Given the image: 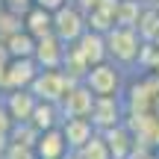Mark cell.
<instances>
[{
    "label": "cell",
    "mask_w": 159,
    "mask_h": 159,
    "mask_svg": "<svg viewBox=\"0 0 159 159\" xmlns=\"http://www.w3.org/2000/svg\"><path fill=\"white\" fill-rule=\"evenodd\" d=\"M153 47H156V50H159V35H156V39H153Z\"/></svg>",
    "instance_id": "29"
},
{
    "label": "cell",
    "mask_w": 159,
    "mask_h": 159,
    "mask_svg": "<svg viewBox=\"0 0 159 159\" xmlns=\"http://www.w3.org/2000/svg\"><path fill=\"white\" fill-rule=\"evenodd\" d=\"M35 97L30 94V89H18V91H0V106L6 109V115L12 118V124H21V121H30L35 109Z\"/></svg>",
    "instance_id": "9"
},
{
    "label": "cell",
    "mask_w": 159,
    "mask_h": 159,
    "mask_svg": "<svg viewBox=\"0 0 159 159\" xmlns=\"http://www.w3.org/2000/svg\"><path fill=\"white\" fill-rule=\"evenodd\" d=\"M74 50L80 53V56L85 59V65H97V62H103L106 59V47H103V35H97V33H91V30H85L83 35L74 41Z\"/></svg>",
    "instance_id": "14"
},
{
    "label": "cell",
    "mask_w": 159,
    "mask_h": 159,
    "mask_svg": "<svg viewBox=\"0 0 159 159\" xmlns=\"http://www.w3.org/2000/svg\"><path fill=\"white\" fill-rule=\"evenodd\" d=\"M103 142H106V150L112 159H127L133 150V144H136V139H133V133L127 130V124H118V127H109V130L100 133Z\"/></svg>",
    "instance_id": "13"
},
{
    "label": "cell",
    "mask_w": 159,
    "mask_h": 159,
    "mask_svg": "<svg viewBox=\"0 0 159 159\" xmlns=\"http://www.w3.org/2000/svg\"><path fill=\"white\" fill-rule=\"evenodd\" d=\"M27 124L33 127L35 133L53 130V127H59V124H62V112H59V106H56V103H44V100H39Z\"/></svg>",
    "instance_id": "15"
},
{
    "label": "cell",
    "mask_w": 159,
    "mask_h": 159,
    "mask_svg": "<svg viewBox=\"0 0 159 159\" xmlns=\"http://www.w3.org/2000/svg\"><path fill=\"white\" fill-rule=\"evenodd\" d=\"M153 9H156V12H159V0H156V3H153Z\"/></svg>",
    "instance_id": "31"
},
{
    "label": "cell",
    "mask_w": 159,
    "mask_h": 159,
    "mask_svg": "<svg viewBox=\"0 0 159 159\" xmlns=\"http://www.w3.org/2000/svg\"><path fill=\"white\" fill-rule=\"evenodd\" d=\"M133 30H136V35H139L142 44H153V39L159 35V12L153 9V6H144Z\"/></svg>",
    "instance_id": "18"
},
{
    "label": "cell",
    "mask_w": 159,
    "mask_h": 159,
    "mask_svg": "<svg viewBox=\"0 0 159 159\" xmlns=\"http://www.w3.org/2000/svg\"><path fill=\"white\" fill-rule=\"evenodd\" d=\"M3 9L12 12V15H18V18H24L33 9V0H3Z\"/></svg>",
    "instance_id": "23"
},
{
    "label": "cell",
    "mask_w": 159,
    "mask_h": 159,
    "mask_svg": "<svg viewBox=\"0 0 159 159\" xmlns=\"http://www.w3.org/2000/svg\"><path fill=\"white\" fill-rule=\"evenodd\" d=\"M3 12H6V9H3V0H0V15H3Z\"/></svg>",
    "instance_id": "30"
},
{
    "label": "cell",
    "mask_w": 159,
    "mask_h": 159,
    "mask_svg": "<svg viewBox=\"0 0 159 159\" xmlns=\"http://www.w3.org/2000/svg\"><path fill=\"white\" fill-rule=\"evenodd\" d=\"M89 121H91V127H94L97 133L124 124V94L121 97H94V106H91Z\"/></svg>",
    "instance_id": "6"
},
{
    "label": "cell",
    "mask_w": 159,
    "mask_h": 159,
    "mask_svg": "<svg viewBox=\"0 0 159 159\" xmlns=\"http://www.w3.org/2000/svg\"><path fill=\"white\" fill-rule=\"evenodd\" d=\"M62 56H65V44L53 33L35 41L33 62L39 65V71H59V68H62Z\"/></svg>",
    "instance_id": "10"
},
{
    "label": "cell",
    "mask_w": 159,
    "mask_h": 159,
    "mask_svg": "<svg viewBox=\"0 0 159 159\" xmlns=\"http://www.w3.org/2000/svg\"><path fill=\"white\" fill-rule=\"evenodd\" d=\"M65 3H71V0H33V6H39V9H44V12H56V9H62Z\"/></svg>",
    "instance_id": "24"
},
{
    "label": "cell",
    "mask_w": 159,
    "mask_h": 159,
    "mask_svg": "<svg viewBox=\"0 0 159 159\" xmlns=\"http://www.w3.org/2000/svg\"><path fill=\"white\" fill-rule=\"evenodd\" d=\"M33 153H35V159H62L68 153V144H65V139H62V130L53 127V130L39 133V139H35V144H33Z\"/></svg>",
    "instance_id": "11"
},
{
    "label": "cell",
    "mask_w": 159,
    "mask_h": 159,
    "mask_svg": "<svg viewBox=\"0 0 159 159\" xmlns=\"http://www.w3.org/2000/svg\"><path fill=\"white\" fill-rule=\"evenodd\" d=\"M124 124L139 144L159 150V77L142 74L136 80H127Z\"/></svg>",
    "instance_id": "1"
},
{
    "label": "cell",
    "mask_w": 159,
    "mask_h": 159,
    "mask_svg": "<svg viewBox=\"0 0 159 159\" xmlns=\"http://www.w3.org/2000/svg\"><path fill=\"white\" fill-rule=\"evenodd\" d=\"M74 153H77L80 159H112V156H109V150H106V142H103L100 133H94V136H91L80 150H74Z\"/></svg>",
    "instance_id": "20"
},
{
    "label": "cell",
    "mask_w": 159,
    "mask_h": 159,
    "mask_svg": "<svg viewBox=\"0 0 159 159\" xmlns=\"http://www.w3.org/2000/svg\"><path fill=\"white\" fill-rule=\"evenodd\" d=\"M142 3H144V6H153V3H156V0H142Z\"/></svg>",
    "instance_id": "28"
},
{
    "label": "cell",
    "mask_w": 159,
    "mask_h": 159,
    "mask_svg": "<svg viewBox=\"0 0 159 159\" xmlns=\"http://www.w3.org/2000/svg\"><path fill=\"white\" fill-rule=\"evenodd\" d=\"M21 24H24V33H27V35H33L35 41L53 33V21H50V12L39 9V6H33V9H30L27 15L21 18Z\"/></svg>",
    "instance_id": "16"
},
{
    "label": "cell",
    "mask_w": 159,
    "mask_h": 159,
    "mask_svg": "<svg viewBox=\"0 0 159 159\" xmlns=\"http://www.w3.org/2000/svg\"><path fill=\"white\" fill-rule=\"evenodd\" d=\"M71 6H77V9L83 12V15H89V12L97 6V0H71Z\"/></svg>",
    "instance_id": "25"
},
{
    "label": "cell",
    "mask_w": 159,
    "mask_h": 159,
    "mask_svg": "<svg viewBox=\"0 0 159 159\" xmlns=\"http://www.w3.org/2000/svg\"><path fill=\"white\" fill-rule=\"evenodd\" d=\"M35 74H39V65L33 59H9L3 71V91H18V89H30Z\"/></svg>",
    "instance_id": "8"
},
{
    "label": "cell",
    "mask_w": 159,
    "mask_h": 159,
    "mask_svg": "<svg viewBox=\"0 0 159 159\" xmlns=\"http://www.w3.org/2000/svg\"><path fill=\"white\" fill-rule=\"evenodd\" d=\"M62 159H80V156H77V153H74V150H68V153H65V156H62Z\"/></svg>",
    "instance_id": "27"
},
{
    "label": "cell",
    "mask_w": 159,
    "mask_h": 159,
    "mask_svg": "<svg viewBox=\"0 0 159 159\" xmlns=\"http://www.w3.org/2000/svg\"><path fill=\"white\" fill-rule=\"evenodd\" d=\"M74 85V80H68L62 74V71H39L33 80V85H30V94L35 97V100H44V103H56L65 97V91Z\"/></svg>",
    "instance_id": "4"
},
{
    "label": "cell",
    "mask_w": 159,
    "mask_h": 159,
    "mask_svg": "<svg viewBox=\"0 0 159 159\" xmlns=\"http://www.w3.org/2000/svg\"><path fill=\"white\" fill-rule=\"evenodd\" d=\"M50 21H53V35H56L65 47L74 44L80 35L85 33V15L77 9V6H71V3H65L62 9H56L50 15Z\"/></svg>",
    "instance_id": "5"
},
{
    "label": "cell",
    "mask_w": 159,
    "mask_h": 159,
    "mask_svg": "<svg viewBox=\"0 0 159 159\" xmlns=\"http://www.w3.org/2000/svg\"><path fill=\"white\" fill-rule=\"evenodd\" d=\"M80 83L94 97H121L124 89H127V71L118 68V65H112L109 59H103V62L91 65Z\"/></svg>",
    "instance_id": "2"
},
{
    "label": "cell",
    "mask_w": 159,
    "mask_h": 159,
    "mask_svg": "<svg viewBox=\"0 0 159 159\" xmlns=\"http://www.w3.org/2000/svg\"><path fill=\"white\" fill-rule=\"evenodd\" d=\"M6 47V56L9 59H33V50H35V39L33 35H27L24 30H18V33L6 35V39H0Z\"/></svg>",
    "instance_id": "17"
},
{
    "label": "cell",
    "mask_w": 159,
    "mask_h": 159,
    "mask_svg": "<svg viewBox=\"0 0 159 159\" xmlns=\"http://www.w3.org/2000/svg\"><path fill=\"white\" fill-rule=\"evenodd\" d=\"M59 130H62V139H65V144H68V150H80L97 133L89 118H62Z\"/></svg>",
    "instance_id": "12"
},
{
    "label": "cell",
    "mask_w": 159,
    "mask_h": 159,
    "mask_svg": "<svg viewBox=\"0 0 159 159\" xmlns=\"http://www.w3.org/2000/svg\"><path fill=\"white\" fill-rule=\"evenodd\" d=\"M0 159H35L33 148H21V144H6V150L0 153Z\"/></svg>",
    "instance_id": "22"
},
{
    "label": "cell",
    "mask_w": 159,
    "mask_h": 159,
    "mask_svg": "<svg viewBox=\"0 0 159 159\" xmlns=\"http://www.w3.org/2000/svg\"><path fill=\"white\" fill-rule=\"evenodd\" d=\"M103 47H106V59L112 65L124 71H133L139 62V50H142V41H139L136 30L127 27H112L106 35H103Z\"/></svg>",
    "instance_id": "3"
},
{
    "label": "cell",
    "mask_w": 159,
    "mask_h": 159,
    "mask_svg": "<svg viewBox=\"0 0 159 159\" xmlns=\"http://www.w3.org/2000/svg\"><path fill=\"white\" fill-rule=\"evenodd\" d=\"M142 9H144L142 0H118V6H115V27L133 30L139 15H142Z\"/></svg>",
    "instance_id": "19"
},
{
    "label": "cell",
    "mask_w": 159,
    "mask_h": 159,
    "mask_svg": "<svg viewBox=\"0 0 159 159\" xmlns=\"http://www.w3.org/2000/svg\"><path fill=\"white\" fill-rule=\"evenodd\" d=\"M91 106H94V94H91L83 83H74L68 91H65V97L59 100L62 118H89Z\"/></svg>",
    "instance_id": "7"
},
{
    "label": "cell",
    "mask_w": 159,
    "mask_h": 159,
    "mask_svg": "<svg viewBox=\"0 0 159 159\" xmlns=\"http://www.w3.org/2000/svg\"><path fill=\"white\" fill-rule=\"evenodd\" d=\"M6 62H9V59H0V91H3V71H6Z\"/></svg>",
    "instance_id": "26"
},
{
    "label": "cell",
    "mask_w": 159,
    "mask_h": 159,
    "mask_svg": "<svg viewBox=\"0 0 159 159\" xmlns=\"http://www.w3.org/2000/svg\"><path fill=\"white\" fill-rule=\"evenodd\" d=\"M35 139H39V133H35L27 121H21V124H12V130H9V136H6V142H9V144H21V148H33Z\"/></svg>",
    "instance_id": "21"
},
{
    "label": "cell",
    "mask_w": 159,
    "mask_h": 159,
    "mask_svg": "<svg viewBox=\"0 0 159 159\" xmlns=\"http://www.w3.org/2000/svg\"><path fill=\"white\" fill-rule=\"evenodd\" d=\"M156 159H159V150H156Z\"/></svg>",
    "instance_id": "32"
}]
</instances>
